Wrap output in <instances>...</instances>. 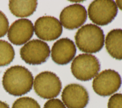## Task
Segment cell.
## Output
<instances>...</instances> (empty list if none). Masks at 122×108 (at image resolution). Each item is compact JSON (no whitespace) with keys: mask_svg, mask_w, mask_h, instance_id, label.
I'll list each match as a JSON object with an SVG mask.
<instances>
[{"mask_svg":"<svg viewBox=\"0 0 122 108\" xmlns=\"http://www.w3.org/2000/svg\"><path fill=\"white\" fill-rule=\"evenodd\" d=\"M98 59L90 54H81L76 57L71 64V71L78 80L86 81L95 77L100 70Z\"/></svg>","mask_w":122,"mask_h":108,"instance_id":"3","label":"cell"},{"mask_svg":"<svg viewBox=\"0 0 122 108\" xmlns=\"http://www.w3.org/2000/svg\"><path fill=\"white\" fill-rule=\"evenodd\" d=\"M122 79L116 71L105 69L98 74L92 81L94 92L102 97H107L114 94L120 88Z\"/></svg>","mask_w":122,"mask_h":108,"instance_id":"6","label":"cell"},{"mask_svg":"<svg viewBox=\"0 0 122 108\" xmlns=\"http://www.w3.org/2000/svg\"><path fill=\"white\" fill-rule=\"evenodd\" d=\"M76 48L74 42L67 38L57 40L51 49V57L56 64L61 65L70 63L74 58Z\"/></svg>","mask_w":122,"mask_h":108,"instance_id":"12","label":"cell"},{"mask_svg":"<svg viewBox=\"0 0 122 108\" xmlns=\"http://www.w3.org/2000/svg\"><path fill=\"white\" fill-rule=\"evenodd\" d=\"M50 54V49L47 43L37 39L28 42L20 49L21 58L30 65H39L46 62Z\"/></svg>","mask_w":122,"mask_h":108,"instance_id":"7","label":"cell"},{"mask_svg":"<svg viewBox=\"0 0 122 108\" xmlns=\"http://www.w3.org/2000/svg\"><path fill=\"white\" fill-rule=\"evenodd\" d=\"M117 4V7H119V8L122 10V0H116V2Z\"/></svg>","mask_w":122,"mask_h":108,"instance_id":"21","label":"cell"},{"mask_svg":"<svg viewBox=\"0 0 122 108\" xmlns=\"http://www.w3.org/2000/svg\"><path fill=\"white\" fill-rule=\"evenodd\" d=\"M33 77L25 67L14 66L8 69L2 78V85L5 91L14 96H21L32 89Z\"/></svg>","mask_w":122,"mask_h":108,"instance_id":"1","label":"cell"},{"mask_svg":"<svg viewBox=\"0 0 122 108\" xmlns=\"http://www.w3.org/2000/svg\"><path fill=\"white\" fill-rule=\"evenodd\" d=\"M0 108H10L6 103L2 101H0Z\"/></svg>","mask_w":122,"mask_h":108,"instance_id":"20","label":"cell"},{"mask_svg":"<svg viewBox=\"0 0 122 108\" xmlns=\"http://www.w3.org/2000/svg\"><path fill=\"white\" fill-rule=\"evenodd\" d=\"M35 93L41 98L51 99L57 97L62 88L61 81L54 73L45 71L38 74L33 81Z\"/></svg>","mask_w":122,"mask_h":108,"instance_id":"4","label":"cell"},{"mask_svg":"<svg viewBox=\"0 0 122 108\" xmlns=\"http://www.w3.org/2000/svg\"><path fill=\"white\" fill-rule=\"evenodd\" d=\"M117 6L114 0H96L89 6L88 14L94 23L100 26L111 23L117 14Z\"/></svg>","mask_w":122,"mask_h":108,"instance_id":"5","label":"cell"},{"mask_svg":"<svg viewBox=\"0 0 122 108\" xmlns=\"http://www.w3.org/2000/svg\"><path fill=\"white\" fill-rule=\"evenodd\" d=\"M37 5V1L35 0H11L9 1V7L13 15L19 18H25L34 13Z\"/></svg>","mask_w":122,"mask_h":108,"instance_id":"14","label":"cell"},{"mask_svg":"<svg viewBox=\"0 0 122 108\" xmlns=\"http://www.w3.org/2000/svg\"><path fill=\"white\" fill-rule=\"evenodd\" d=\"M108 108H122V94L116 93L112 95L108 102Z\"/></svg>","mask_w":122,"mask_h":108,"instance_id":"17","label":"cell"},{"mask_svg":"<svg viewBox=\"0 0 122 108\" xmlns=\"http://www.w3.org/2000/svg\"><path fill=\"white\" fill-rule=\"evenodd\" d=\"M33 32L32 22L27 19H20L11 25L8 32V38L13 44L21 45L31 38Z\"/></svg>","mask_w":122,"mask_h":108,"instance_id":"11","label":"cell"},{"mask_svg":"<svg viewBox=\"0 0 122 108\" xmlns=\"http://www.w3.org/2000/svg\"><path fill=\"white\" fill-rule=\"evenodd\" d=\"M61 99L67 108H85L88 104L89 96L83 86L72 83L64 88L61 93Z\"/></svg>","mask_w":122,"mask_h":108,"instance_id":"9","label":"cell"},{"mask_svg":"<svg viewBox=\"0 0 122 108\" xmlns=\"http://www.w3.org/2000/svg\"><path fill=\"white\" fill-rule=\"evenodd\" d=\"M9 21L6 15L0 11V38L4 37L9 29Z\"/></svg>","mask_w":122,"mask_h":108,"instance_id":"18","label":"cell"},{"mask_svg":"<svg viewBox=\"0 0 122 108\" xmlns=\"http://www.w3.org/2000/svg\"><path fill=\"white\" fill-rule=\"evenodd\" d=\"M34 30L36 36L40 39L52 41L57 39L61 35L62 27L57 18L45 16L36 20Z\"/></svg>","mask_w":122,"mask_h":108,"instance_id":"8","label":"cell"},{"mask_svg":"<svg viewBox=\"0 0 122 108\" xmlns=\"http://www.w3.org/2000/svg\"><path fill=\"white\" fill-rule=\"evenodd\" d=\"M12 108H41V107L38 102L33 98L24 97L16 100Z\"/></svg>","mask_w":122,"mask_h":108,"instance_id":"16","label":"cell"},{"mask_svg":"<svg viewBox=\"0 0 122 108\" xmlns=\"http://www.w3.org/2000/svg\"><path fill=\"white\" fill-rule=\"evenodd\" d=\"M43 108H66V107L60 99L51 98L45 103Z\"/></svg>","mask_w":122,"mask_h":108,"instance_id":"19","label":"cell"},{"mask_svg":"<svg viewBox=\"0 0 122 108\" xmlns=\"http://www.w3.org/2000/svg\"><path fill=\"white\" fill-rule=\"evenodd\" d=\"M105 47L113 58L122 60V29H113L107 34L105 38Z\"/></svg>","mask_w":122,"mask_h":108,"instance_id":"13","label":"cell"},{"mask_svg":"<svg viewBox=\"0 0 122 108\" xmlns=\"http://www.w3.org/2000/svg\"><path fill=\"white\" fill-rule=\"evenodd\" d=\"M14 56L15 51L12 45L6 40H0V67L10 64Z\"/></svg>","mask_w":122,"mask_h":108,"instance_id":"15","label":"cell"},{"mask_svg":"<svg viewBox=\"0 0 122 108\" xmlns=\"http://www.w3.org/2000/svg\"><path fill=\"white\" fill-rule=\"evenodd\" d=\"M75 40L77 47L82 52L96 53L104 46V34L100 27L93 24H87L78 30Z\"/></svg>","mask_w":122,"mask_h":108,"instance_id":"2","label":"cell"},{"mask_svg":"<svg viewBox=\"0 0 122 108\" xmlns=\"http://www.w3.org/2000/svg\"><path fill=\"white\" fill-rule=\"evenodd\" d=\"M85 8L80 4H74L64 8L60 15V20L65 29H76L83 25L87 20Z\"/></svg>","mask_w":122,"mask_h":108,"instance_id":"10","label":"cell"}]
</instances>
